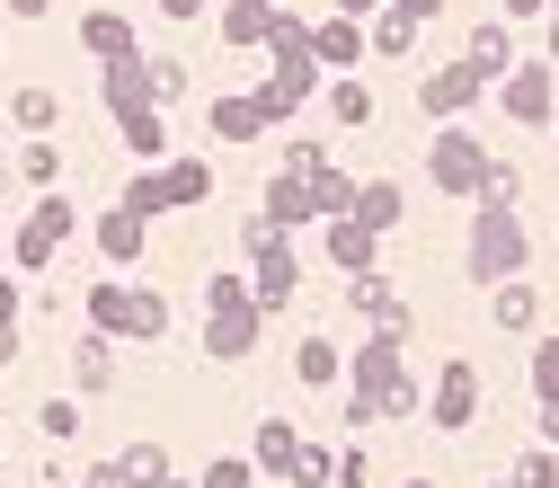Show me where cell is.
<instances>
[{
    "instance_id": "6da1fadb",
    "label": "cell",
    "mask_w": 559,
    "mask_h": 488,
    "mask_svg": "<svg viewBox=\"0 0 559 488\" xmlns=\"http://www.w3.org/2000/svg\"><path fill=\"white\" fill-rule=\"evenodd\" d=\"M391 417H417V382H408V356L391 337H365L346 356V427H391Z\"/></svg>"
},
{
    "instance_id": "7a4b0ae2",
    "label": "cell",
    "mask_w": 559,
    "mask_h": 488,
    "mask_svg": "<svg viewBox=\"0 0 559 488\" xmlns=\"http://www.w3.org/2000/svg\"><path fill=\"white\" fill-rule=\"evenodd\" d=\"M533 258V231H524V204H471V240H462V275L471 285H507V275H524Z\"/></svg>"
},
{
    "instance_id": "3957f363",
    "label": "cell",
    "mask_w": 559,
    "mask_h": 488,
    "mask_svg": "<svg viewBox=\"0 0 559 488\" xmlns=\"http://www.w3.org/2000/svg\"><path fill=\"white\" fill-rule=\"evenodd\" d=\"M72 240H81V204L62 195V187L27 195V214H19V231H10V275H45Z\"/></svg>"
},
{
    "instance_id": "277c9868",
    "label": "cell",
    "mask_w": 559,
    "mask_h": 488,
    "mask_svg": "<svg viewBox=\"0 0 559 488\" xmlns=\"http://www.w3.org/2000/svg\"><path fill=\"white\" fill-rule=\"evenodd\" d=\"M427 178L453 195V204H479V178H488V143L453 116V124H436V143H427Z\"/></svg>"
},
{
    "instance_id": "5b68a950",
    "label": "cell",
    "mask_w": 559,
    "mask_h": 488,
    "mask_svg": "<svg viewBox=\"0 0 559 488\" xmlns=\"http://www.w3.org/2000/svg\"><path fill=\"white\" fill-rule=\"evenodd\" d=\"M417 408H427V427H444V436L479 427V365H471V356H444L436 391H417Z\"/></svg>"
},
{
    "instance_id": "8992f818",
    "label": "cell",
    "mask_w": 559,
    "mask_h": 488,
    "mask_svg": "<svg viewBox=\"0 0 559 488\" xmlns=\"http://www.w3.org/2000/svg\"><path fill=\"white\" fill-rule=\"evenodd\" d=\"M488 90H498V107H507V116H515L524 133L559 116V72H550V62H507V72L488 81Z\"/></svg>"
},
{
    "instance_id": "52a82bcc",
    "label": "cell",
    "mask_w": 559,
    "mask_h": 488,
    "mask_svg": "<svg viewBox=\"0 0 559 488\" xmlns=\"http://www.w3.org/2000/svg\"><path fill=\"white\" fill-rule=\"evenodd\" d=\"M285 169H302V187H311V214H320V223L356 204V178H346V169H337L320 143H294V152H285Z\"/></svg>"
},
{
    "instance_id": "ba28073f",
    "label": "cell",
    "mask_w": 559,
    "mask_h": 488,
    "mask_svg": "<svg viewBox=\"0 0 559 488\" xmlns=\"http://www.w3.org/2000/svg\"><path fill=\"white\" fill-rule=\"evenodd\" d=\"M294 294H302V249L285 240V249H266V258H249V302L275 320V311H294Z\"/></svg>"
},
{
    "instance_id": "9c48e42d",
    "label": "cell",
    "mask_w": 559,
    "mask_h": 488,
    "mask_svg": "<svg viewBox=\"0 0 559 488\" xmlns=\"http://www.w3.org/2000/svg\"><path fill=\"white\" fill-rule=\"evenodd\" d=\"M320 258H329L337 275H365V266L382 258V231H365L356 214H329V223H320Z\"/></svg>"
},
{
    "instance_id": "30bf717a",
    "label": "cell",
    "mask_w": 559,
    "mask_h": 488,
    "mask_svg": "<svg viewBox=\"0 0 559 488\" xmlns=\"http://www.w3.org/2000/svg\"><path fill=\"white\" fill-rule=\"evenodd\" d=\"M479 90H488V81L471 72V62H444V72H427V81H417V107H427L436 124H453L462 107H479Z\"/></svg>"
},
{
    "instance_id": "8fae6325",
    "label": "cell",
    "mask_w": 559,
    "mask_h": 488,
    "mask_svg": "<svg viewBox=\"0 0 559 488\" xmlns=\"http://www.w3.org/2000/svg\"><path fill=\"white\" fill-rule=\"evenodd\" d=\"M258 337H266V311H214V320H204V356H214V365H249Z\"/></svg>"
},
{
    "instance_id": "7c38bea8",
    "label": "cell",
    "mask_w": 559,
    "mask_h": 488,
    "mask_svg": "<svg viewBox=\"0 0 559 488\" xmlns=\"http://www.w3.org/2000/svg\"><path fill=\"white\" fill-rule=\"evenodd\" d=\"M90 240H98V258H107V266H133V258L152 249V223H143V214H124V204H98Z\"/></svg>"
},
{
    "instance_id": "4fadbf2b",
    "label": "cell",
    "mask_w": 559,
    "mask_h": 488,
    "mask_svg": "<svg viewBox=\"0 0 559 488\" xmlns=\"http://www.w3.org/2000/svg\"><path fill=\"white\" fill-rule=\"evenodd\" d=\"M488 320H498L507 337H533V329H542V285H533V275H507V285H488Z\"/></svg>"
},
{
    "instance_id": "5bb4252c",
    "label": "cell",
    "mask_w": 559,
    "mask_h": 488,
    "mask_svg": "<svg viewBox=\"0 0 559 488\" xmlns=\"http://www.w3.org/2000/svg\"><path fill=\"white\" fill-rule=\"evenodd\" d=\"M311 98H320V62H311V53L275 62V81H266V107H275V124H294V116H302Z\"/></svg>"
},
{
    "instance_id": "9a60e30c",
    "label": "cell",
    "mask_w": 559,
    "mask_h": 488,
    "mask_svg": "<svg viewBox=\"0 0 559 488\" xmlns=\"http://www.w3.org/2000/svg\"><path fill=\"white\" fill-rule=\"evenodd\" d=\"M214 133H223V143H258V133H275L266 90H231V98H214Z\"/></svg>"
},
{
    "instance_id": "2e32d148",
    "label": "cell",
    "mask_w": 559,
    "mask_h": 488,
    "mask_svg": "<svg viewBox=\"0 0 559 488\" xmlns=\"http://www.w3.org/2000/svg\"><path fill=\"white\" fill-rule=\"evenodd\" d=\"M346 214H356L365 231H382V240H391V231H400V214H408V187H400V178H356V204H346Z\"/></svg>"
},
{
    "instance_id": "e0dca14e",
    "label": "cell",
    "mask_w": 559,
    "mask_h": 488,
    "mask_svg": "<svg viewBox=\"0 0 559 488\" xmlns=\"http://www.w3.org/2000/svg\"><path fill=\"white\" fill-rule=\"evenodd\" d=\"M294 382H302V391H337V382H346V346L320 337V329H302V346H294Z\"/></svg>"
},
{
    "instance_id": "ac0fdd59",
    "label": "cell",
    "mask_w": 559,
    "mask_h": 488,
    "mask_svg": "<svg viewBox=\"0 0 559 488\" xmlns=\"http://www.w3.org/2000/svg\"><path fill=\"white\" fill-rule=\"evenodd\" d=\"M258 214H266L275 231H311L320 214H311V187H302V169H275V178H266V204H258Z\"/></svg>"
},
{
    "instance_id": "d6986e66",
    "label": "cell",
    "mask_w": 559,
    "mask_h": 488,
    "mask_svg": "<svg viewBox=\"0 0 559 488\" xmlns=\"http://www.w3.org/2000/svg\"><path fill=\"white\" fill-rule=\"evenodd\" d=\"M98 471H107V488H160V479H169V444L143 436V444H124L116 462H98Z\"/></svg>"
},
{
    "instance_id": "ffe728a7",
    "label": "cell",
    "mask_w": 559,
    "mask_h": 488,
    "mask_svg": "<svg viewBox=\"0 0 559 488\" xmlns=\"http://www.w3.org/2000/svg\"><path fill=\"white\" fill-rule=\"evenodd\" d=\"M72 391H116V337H98V329H81V346H72Z\"/></svg>"
},
{
    "instance_id": "44dd1931",
    "label": "cell",
    "mask_w": 559,
    "mask_h": 488,
    "mask_svg": "<svg viewBox=\"0 0 559 488\" xmlns=\"http://www.w3.org/2000/svg\"><path fill=\"white\" fill-rule=\"evenodd\" d=\"M116 133H124V152L143 160V169H152V160H169V116H160V107H124V116H116Z\"/></svg>"
},
{
    "instance_id": "7402d4cb",
    "label": "cell",
    "mask_w": 559,
    "mask_h": 488,
    "mask_svg": "<svg viewBox=\"0 0 559 488\" xmlns=\"http://www.w3.org/2000/svg\"><path fill=\"white\" fill-rule=\"evenodd\" d=\"M152 178H160V195H169V214H187V204L214 195V169H204V160H152Z\"/></svg>"
},
{
    "instance_id": "603a6c76",
    "label": "cell",
    "mask_w": 559,
    "mask_h": 488,
    "mask_svg": "<svg viewBox=\"0 0 559 488\" xmlns=\"http://www.w3.org/2000/svg\"><path fill=\"white\" fill-rule=\"evenodd\" d=\"M124 302H133V285H116V275H90V294H81V320H90L98 337H124Z\"/></svg>"
},
{
    "instance_id": "cb8c5ba5",
    "label": "cell",
    "mask_w": 559,
    "mask_h": 488,
    "mask_svg": "<svg viewBox=\"0 0 559 488\" xmlns=\"http://www.w3.org/2000/svg\"><path fill=\"white\" fill-rule=\"evenodd\" d=\"M311 62H329V72H356V62H365V27L337 10V19H329V27L311 36Z\"/></svg>"
},
{
    "instance_id": "d4e9b609",
    "label": "cell",
    "mask_w": 559,
    "mask_h": 488,
    "mask_svg": "<svg viewBox=\"0 0 559 488\" xmlns=\"http://www.w3.org/2000/svg\"><path fill=\"white\" fill-rule=\"evenodd\" d=\"M294 444H302V427H294V417H266V427L249 436V462H258V479H275V471H285V462H294Z\"/></svg>"
},
{
    "instance_id": "484cf974",
    "label": "cell",
    "mask_w": 559,
    "mask_h": 488,
    "mask_svg": "<svg viewBox=\"0 0 559 488\" xmlns=\"http://www.w3.org/2000/svg\"><path fill=\"white\" fill-rule=\"evenodd\" d=\"M98 90H107V107L124 116V107H152V81H143V53H124V62H98Z\"/></svg>"
},
{
    "instance_id": "4316f807",
    "label": "cell",
    "mask_w": 559,
    "mask_h": 488,
    "mask_svg": "<svg viewBox=\"0 0 559 488\" xmlns=\"http://www.w3.org/2000/svg\"><path fill=\"white\" fill-rule=\"evenodd\" d=\"M81 45H90V62H124V53H133V27H124L116 10H90V19H81Z\"/></svg>"
},
{
    "instance_id": "83f0119b",
    "label": "cell",
    "mask_w": 559,
    "mask_h": 488,
    "mask_svg": "<svg viewBox=\"0 0 559 488\" xmlns=\"http://www.w3.org/2000/svg\"><path fill=\"white\" fill-rule=\"evenodd\" d=\"M124 337H133V346H152V337H169V294H152V285H133V302H124Z\"/></svg>"
},
{
    "instance_id": "f1b7e54d",
    "label": "cell",
    "mask_w": 559,
    "mask_h": 488,
    "mask_svg": "<svg viewBox=\"0 0 559 488\" xmlns=\"http://www.w3.org/2000/svg\"><path fill=\"white\" fill-rule=\"evenodd\" d=\"M10 178H27V195L62 187V152H53V133H27V160H10Z\"/></svg>"
},
{
    "instance_id": "f546056e",
    "label": "cell",
    "mask_w": 559,
    "mask_h": 488,
    "mask_svg": "<svg viewBox=\"0 0 559 488\" xmlns=\"http://www.w3.org/2000/svg\"><path fill=\"white\" fill-rule=\"evenodd\" d=\"M462 62H471V72H479V81H498V72H507V62H515V36H507V27H479Z\"/></svg>"
},
{
    "instance_id": "4dcf8cb0",
    "label": "cell",
    "mask_w": 559,
    "mask_h": 488,
    "mask_svg": "<svg viewBox=\"0 0 559 488\" xmlns=\"http://www.w3.org/2000/svg\"><path fill=\"white\" fill-rule=\"evenodd\" d=\"M408 45H417V19H408V10H382V19L365 27V53H382V62L408 53Z\"/></svg>"
},
{
    "instance_id": "1f68e13d",
    "label": "cell",
    "mask_w": 559,
    "mask_h": 488,
    "mask_svg": "<svg viewBox=\"0 0 559 488\" xmlns=\"http://www.w3.org/2000/svg\"><path fill=\"white\" fill-rule=\"evenodd\" d=\"M53 116H62V98H53V90H36V81L10 98V124H19V133H53Z\"/></svg>"
},
{
    "instance_id": "d6a6232c",
    "label": "cell",
    "mask_w": 559,
    "mask_h": 488,
    "mask_svg": "<svg viewBox=\"0 0 559 488\" xmlns=\"http://www.w3.org/2000/svg\"><path fill=\"white\" fill-rule=\"evenodd\" d=\"M266 0H231V10H223V45H266Z\"/></svg>"
},
{
    "instance_id": "836d02e7",
    "label": "cell",
    "mask_w": 559,
    "mask_h": 488,
    "mask_svg": "<svg viewBox=\"0 0 559 488\" xmlns=\"http://www.w3.org/2000/svg\"><path fill=\"white\" fill-rule=\"evenodd\" d=\"M214 311H258V302H249V275H240V266L204 275V320H214Z\"/></svg>"
},
{
    "instance_id": "e575fe53",
    "label": "cell",
    "mask_w": 559,
    "mask_h": 488,
    "mask_svg": "<svg viewBox=\"0 0 559 488\" xmlns=\"http://www.w3.org/2000/svg\"><path fill=\"white\" fill-rule=\"evenodd\" d=\"M143 81H152V107H169V98H187V62L178 53H143Z\"/></svg>"
},
{
    "instance_id": "d590c367",
    "label": "cell",
    "mask_w": 559,
    "mask_h": 488,
    "mask_svg": "<svg viewBox=\"0 0 559 488\" xmlns=\"http://www.w3.org/2000/svg\"><path fill=\"white\" fill-rule=\"evenodd\" d=\"M524 346H533V408H542V400H559V337H542V329H533Z\"/></svg>"
},
{
    "instance_id": "8d00e7d4",
    "label": "cell",
    "mask_w": 559,
    "mask_h": 488,
    "mask_svg": "<svg viewBox=\"0 0 559 488\" xmlns=\"http://www.w3.org/2000/svg\"><path fill=\"white\" fill-rule=\"evenodd\" d=\"M275 479H285V488H329V444H294V462Z\"/></svg>"
},
{
    "instance_id": "74e56055",
    "label": "cell",
    "mask_w": 559,
    "mask_h": 488,
    "mask_svg": "<svg viewBox=\"0 0 559 488\" xmlns=\"http://www.w3.org/2000/svg\"><path fill=\"white\" fill-rule=\"evenodd\" d=\"M195 488H258V462H249V453H214Z\"/></svg>"
},
{
    "instance_id": "f35d334b",
    "label": "cell",
    "mask_w": 559,
    "mask_h": 488,
    "mask_svg": "<svg viewBox=\"0 0 559 488\" xmlns=\"http://www.w3.org/2000/svg\"><path fill=\"white\" fill-rule=\"evenodd\" d=\"M479 195H488V204H524V169L488 152V178H479Z\"/></svg>"
},
{
    "instance_id": "ab89813d",
    "label": "cell",
    "mask_w": 559,
    "mask_h": 488,
    "mask_svg": "<svg viewBox=\"0 0 559 488\" xmlns=\"http://www.w3.org/2000/svg\"><path fill=\"white\" fill-rule=\"evenodd\" d=\"M329 116H337V124H373V90H365V81H337V90H329Z\"/></svg>"
},
{
    "instance_id": "60d3db41",
    "label": "cell",
    "mask_w": 559,
    "mask_h": 488,
    "mask_svg": "<svg viewBox=\"0 0 559 488\" xmlns=\"http://www.w3.org/2000/svg\"><path fill=\"white\" fill-rule=\"evenodd\" d=\"M36 427H45V444H72V436H81V400H45Z\"/></svg>"
},
{
    "instance_id": "b9f144b4",
    "label": "cell",
    "mask_w": 559,
    "mask_h": 488,
    "mask_svg": "<svg viewBox=\"0 0 559 488\" xmlns=\"http://www.w3.org/2000/svg\"><path fill=\"white\" fill-rule=\"evenodd\" d=\"M285 240H294V231H275V223H266V214H249V223H240V240H231V249H240V258H266V249H285Z\"/></svg>"
},
{
    "instance_id": "7bdbcfd3",
    "label": "cell",
    "mask_w": 559,
    "mask_h": 488,
    "mask_svg": "<svg viewBox=\"0 0 559 488\" xmlns=\"http://www.w3.org/2000/svg\"><path fill=\"white\" fill-rule=\"evenodd\" d=\"M408 329H417V320H408V302H400V285H391V294H382V311H373V337L408 346Z\"/></svg>"
},
{
    "instance_id": "ee69618b",
    "label": "cell",
    "mask_w": 559,
    "mask_h": 488,
    "mask_svg": "<svg viewBox=\"0 0 559 488\" xmlns=\"http://www.w3.org/2000/svg\"><path fill=\"white\" fill-rule=\"evenodd\" d=\"M515 488H559V444L524 453V462H515Z\"/></svg>"
},
{
    "instance_id": "f6af8a7d",
    "label": "cell",
    "mask_w": 559,
    "mask_h": 488,
    "mask_svg": "<svg viewBox=\"0 0 559 488\" xmlns=\"http://www.w3.org/2000/svg\"><path fill=\"white\" fill-rule=\"evenodd\" d=\"M0 320H27V275H0Z\"/></svg>"
},
{
    "instance_id": "bcb514c9",
    "label": "cell",
    "mask_w": 559,
    "mask_h": 488,
    "mask_svg": "<svg viewBox=\"0 0 559 488\" xmlns=\"http://www.w3.org/2000/svg\"><path fill=\"white\" fill-rule=\"evenodd\" d=\"M19 346H27V320H0V373L19 365Z\"/></svg>"
},
{
    "instance_id": "7dc6e473",
    "label": "cell",
    "mask_w": 559,
    "mask_h": 488,
    "mask_svg": "<svg viewBox=\"0 0 559 488\" xmlns=\"http://www.w3.org/2000/svg\"><path fill=\"white\" fill-rule=\"evenodd\" d=\"M542 444H559V400H542Z\"/></svg>"
},
{
    "instance_id": "c3c4849f",
    "label": "cell",
    "mask_w": 559,
    "mask_h": 488,
    "mask_svg": "<svg viewBox=\"0 0 559 488\" xmlns=\"http://www.w3.org/2000/svg\"><path fill=\"white\" fill-rule=\"evenodd\" d=\"M160 10H169V19H195V10H204V0H160Z\"/></svg>"
},
{
    "instance_id": "681fc988",
    "label": "cell",
    "mask_w": 559,
    "mask_h": 488,
    "mask_svg": "<svg viewBox=\"0 0 559 488\" xmlns=\"http://www.w3.org/2000/svg\"><path fill=\"white\" fill-rule=\"evenodd\" d=\"M10 10H19V19H36V10H45V0H10Z\"/></svg>"
},
{
    "instance_id": "f907efd6",
    "label": "cell",
    "mask_w": 559,
    "mask_h": 488,
    "mask_svg": "<svg viewBox=\"0 0 559 488\" xmlns=\"http://www.w3.org/2000/svg\"><path fill=\"white\" fill-rule=\"evenodd\" d=\"M542 62H559V19H550V53H542Z\"/></svg>"
},
{
    "instance_id": "816d5d0a",
    "label": "cell",
    "mask_w": 559,
    "mask_h": 488,
    "mask_svg": "<svg viewBox=\"0 0 559 488\" xmlns=\"http://www.w3.org/2000/svg\"><path fill=\"white\" fill-rule=\"evenodd\" d=\"M337 10H346V19H356V10H373V0H337Z\"/></svg>"
},
{
    "instance_id": "f5cc1de1",
    "label": "cell",
    "mask_w": 559,
    "mask_h": 488,
    "mask_svg": "<svg viewBox=\"0 0 559 488\" xmlns=\"http://www.w3.org/2000/svg\"><path fill=\"white\" fill-rule=\"evenodd\" d=\"M507 10H524V19H533V10H542V0H507Z\"/></svg>"
},
{
    "instance_id": "db71d44e",
    "label": "cell",
    "mask_w": 559,
    "mask_h": 488,
    "mask_svg": "<svg viewBox=\"0 0 559 488\" xmlns=\"http://www.w3.org/2000/svg\"><path fill=\"white\" fill-rule=\"evenodd\" d=\"M160 488H195V479H178V471H169V479H160Z\"/></svg>"
},
{
    "instance_id": "11a10c76",
    "label": "cell",
    "mask_w": 559,
    "mask_h": 488,
    "mask_svg": "<svg viewBox=\"0 0 559 488\" xmlns=\"http://www.w3.org/2000/svg\"><path fill=\"white\" fill-rule=\"evenodd\" d=\"M0 187H10V152H0Z\"/></svg>"
},
{
    "instance_id": "9f6ffc18",
    "label": "cell",
    "mask_w": 559,
    "mask_h": 488,
    "mask_svg": "<svg viewBox=\"0 0 559 488\" xmlns=\"http://www.w3.org/2000/svg\"><path fill=\"white\" fill-rule=\"evenodd\" d=\"M488 488H515V471H507V479H488Z\"/></svg>"
},
{
    "instance_id": "6f0895ef",
    "label": "cell",
    "mask_w": 559,
    "mask_h": 488,
    "mask_svg": "<svg viewBox=\"0 0 559 488\" xmlns=\"http://www.w3.org/2000/svg\"><path fill=\"white\" fill-rule=\"evenodd\" d=\"M400 488H436V479H400Z\"/></svg>"
},
{
    "instance_id": "680465c9",
    "label": "cell",
    "mask_w": 559,
    "mask_h": 488,
    "mask_svg": "<svg viewBox=\"0 0 559 488\" xmlns=\"http://www.w3.org/2000/svg\"><path fill=\"white\" fill-rule=\"evenodd\" d=\"M0 444H10V436H0Z\"/></svg>"
},
{
    "instance_id": "91938a15",
    "label": "cell",
    "mask_w": 559,
    "mask_h": 488,
    "mask_svg": "<svg viewBox=\"0 0 559 488\" xmlns=\"http://www.w3.org/2000/svg\"><path fill=\"white\" fill-rule=\"evenodd\" d=\"M365 488H373V479H365Z\"/></svg>"
}]
</instances>
